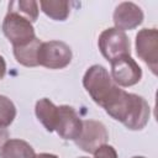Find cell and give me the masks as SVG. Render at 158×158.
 Segmentation results:
<instances>
[{
  "label": "cell",
  "instance_id": "6da1fadb",
  "mask_svg": "<svg viewBox=\"0 0 158 158\" xmlns=\"http://www.w3.org/2000/svg\"><path fill=\"white\" fill-rule=\"evenodd\" d=\"M83 85L91 99L115 120L128 102L130 93L121 89L102 65H91L84 74Z\"/></svg>",
  "mask_w": 158,
  "mask_h": 158
},
{
  "label": "cell",
  "instance_id": "7a4b0ae2",
  "mask_svg": "<svg viewBox=\"0 0 158 158\" xmlns=\"http://www.w3.org/2000/svg\"><path fill=\"white\" fill-rule=\"evenodd\" d=\"M2 32L14 48L26 46L36 38L32 22L11 11H7L2 21Z\"/></svg>",
  "mask_w": 158,
  "mask_h": 158
},
{
  "label": "cell",
  "instance_id": "3957f363",
  "mask_svg": "<svg viewBox=\"0 0 158 158\" xmlns=\"http://www.w3.org/2000/svg\"><path fill=\"white\" fill-rule=\"evenodd\" d=\"M72 62V49L62 41L42 42L38 51V65L48 69H63Z\"/></svg>",
  "mask_w": 158,
  "mask_h": 158
},
{
  "label": "cell",
  "instance_id": "277c9868",
  "mask_svg": "<svg viewBox=\"0 0 158 158\" xmlns=\"http://www.w3.org/2000/svg\"><path fill=\"white\" fill-rule=\"evenodd\" d=\"M98 44L101 54L109 62L122 56H128L131 52L127 35L115 27L104 30L99 36Z\"/></svg>",
  "mask_w": 158,
  "mask_h": 158
},
{
  "label": "cell",
  "instance_id": "5b68a950",
  "mask_svg": "<svg viewBox=\"0 0 158 158\" xmlns=\"http://www.w3.org/2000/svg\"><path fill=\"white\" fill-rule=\"evenodd\" d=\"M109 141V133L106 127L95 120L83 121V128L79 137L74 143L86 153H94L99 147L106 144Z\"/></svg>",
  "mask_w": 158,
  "mask_h": 158
},
{
  "label": "cell",
  "instance_id": "8992f818",
  "mask_svg": "<svg viewBox=\"0 0 158 158\" xmlns=\"http://www.w3.org/2000/svg\"><path fill=\"white\" fill-rule=\"evenodd\" d=\"M136 53L157 74L158 68V32L157 28H143L136 36Z\"/></svg>",
  "mask_w": 158,
  "mask_h": 158
},
{
  "label": "cell",
  "instance_id": "52a82bcc",
  "mask_svg": "<svg viewBox=\"0 0 158 158\" xmlns=\"http://www.w3.org/2000/svg\"><path fill=\"white\" fill-rule=\"evenodd\" d=\"M111 79L120 86H132L142 78V69L128 54L118 57L110 62Z\"/></svg>",
  "mask_w": 158,
  "mask_h": 158
},
{
  "label": "cell",
  "instance_id": "ba28073f",
  "mask_svg": "<svg viewBox=\"0 0 158 158\" xmlns=\"http://www.w3.org/2000/svg\"><path fill=\"white\" fill-rule=\"evenodd\" d=\"M83 128V121L79 118L77 111L69 105L58 106V117L54 131L58 136L67 141H75Z\"/></svg>",
  "mask_w": 158,
  "mask_h": 158
},
{
  "label": "cell",
  "instance_id": "9c48e42d",
  "mask_svg": "<svg viewBox=\"0 0 158 158\" xmlns=\"http://www.w3.org/2000/svg\"><path fill=\"white\" fill-rule=\"evenodd\" d=\"M143 21V12L138 5L131 1H123L118 4L114 11L115 28L126 31L133 30Z\"/></svg>",
  "mask_w": 158,
  "mask_h": 158
},
{
  "label": "cell",
  "instance_id": "30bf717a",
  "mask_svg": "<svg viewBox=\"0 0 158 158\" xmlns=\"http://www.w3.org/2000/svg\"><path fill=\"white\" fill-rule=\"evenodd\" d=\"M35 112L38 121L44 126V128L48 132H53L58 117V106H56L49 99L43 98L36 102Z\"/></svg>",
  "mask_w": 158,
  "mask_h": 158
},
{
  "label": "cell",
  "instance_id": "8fae6325",
  "mask_svg": "<svg viewBox=\"0 0 158 158\" xmlns=\"http://www.w3.org/2000/svg\"><path fill=\"white\" fill-rule=\"evenodd\" d=\"M36 153L23 139H7L0 147V158H35Z\"/></svg>",
  "mask_w": 158,
  "mask_h": 158
},
{
  "label": "cell",
  "instance_id": "7c38bea8",
  "mask_svg": "<svg viewBox=\"0 0 158 158\" xmlns=\"http://www.w3.org/2000/svg\"><path fill=\"white\" fill-rule=\"evenodd\" d=\"M40 38H35L32 42H30L26 46L22 47H15L14 48V56L16 60L25 65V67H37L38 65V51L41 46Z\"/></svg>",
  "mask_w": 158,
  "mask_h": 158
},
{
  "label": "cell",
  "instance_id": "4fadbf2b",
  "mask_svg": "<svg viewBox=\"0 0 158 158\" xmlns=\"http://www.w3.org/2000/svg\"><path fill=\"white\" fill-rule=\"evenodd\" d=\"M40 6L48 17L56 21H64L70 12L68 1H40Z\"/></svg>",
  "mask_w": 158,
  "mask_h": 158
},
{
  "label": "cell",
  "instance_id": "5bb4252c",
  "mask_svg": "<svg viewBox=\"0 0 158 158\" xmlns=\"http://www.w3.org/2000/svg\"><path fill=\"white\" fill-rule=\"evenodd\" d=\"M9 11L16 12L31 22L38 17V4L33 0H16L9 2Z\"/></svg>",
  "mask_w": 158,
  "mask_h": 158
},
{
  "label": "cell",
  "instance_id": "9a60e30c",
  "mask_svg": "<svg viewBox=\"0 0 158 158\" xmlns=\"http://www.w3.org/2000/svg\"><path fill=\"white\" fill-rule=\"evenodd\" d=\"M16 117V107L14 102L5 95H0V126L7 127Z\"/></svg>",
  "mask_w": 158,
  "mask_h": 158
},
{
  "label": "cell",
  "instance_id": "2e32d148",
  "mask_svg": "<svg viewBox=\"0 0 158 158\" xmlns=\"http://www.w3.org/2000/svg\"><path fill=\"white\" fill-rule=\"evenodd\" d=\"M94 158H117V152L112 146L104 144L94 152Z\"/></svg>",
  "mask_w": 158,
  "mask_h": 158
},
{
  "label": "cell",
  "instance_id": "e0dca14e",
  "mask_svg": "<svg viewBox=\"0 0 158 158\" xmlns=\"http://www.w3.org/2000/svg\"><path fill=\"white\" fill-rule=\"evenodd\" d=\"M9 139V131L6 130V127L0 126V147Z\"/></svg>",
  "mask_w": 158,
  "mask_h": 158
},
{
  "label": "cell",
  "instance_id": "ac0fdd59",
  "mask_svg": "<svg viewBox=\"0 0 158 158\" xmlns=\"http://www.w3.org/2000/svg\"><path fill=\"white\" fill-rule=\"evenodd\" d=\"M5 73H6V63H5L4 57L0 56V80L5 77Z\"/></svg>",
  "mask_w": 158,
  "mask_h": 158
},
{
  "label": "cell",
  "instance_id": "d6986e66",
  "mask_svg": "<svg viewBox=\"0 0 158 158\" xmlns=\"http://www.w3.org/2000/svg\"><path fill=\"white\" fill-rule=\"evenodd\" d=\"M35 158H58V157L52 153H40V154H36Z\"/></svg>",
  "mask_w": 158,
  "mask_h": 158
},
{
  "label": "cell",
  "instance_id": "ffe728a7",
  "mask_svg": "<svg viewBox=\"0 0 158 158\" xmlns=\"http://www.w3.org/2000/svg\"><path fill=\"white\" fill-rule=\"evenodd\" d=\"M132 158H144V157H141V156H137V157H132Z\"/></svg>",
  "mask_w": 158,
  "mask_h": 158
},
{
  "label": "cell",
  "instance_id": "44dd1931",
  "mask_svg": "<svg viewBox=\"0 0 158 158\" xmlns=\"http://www.w3.org/2000/svg\"><path fill=\"white\" fill-rule=\"evenodd\" d=\"M79 158H88V157H79Z\"/></svg>",
  "mask_w": 158,
  "mask_h": 158
}]
</instances>
